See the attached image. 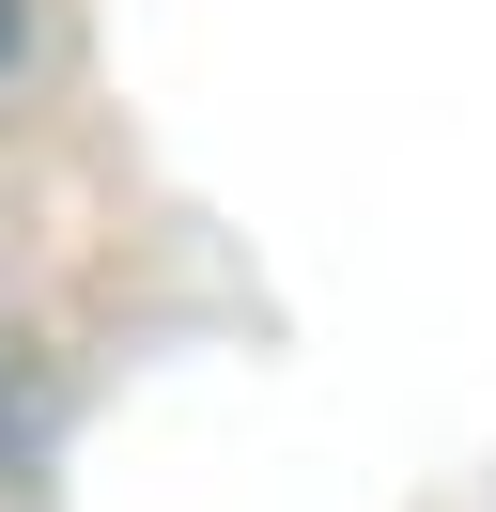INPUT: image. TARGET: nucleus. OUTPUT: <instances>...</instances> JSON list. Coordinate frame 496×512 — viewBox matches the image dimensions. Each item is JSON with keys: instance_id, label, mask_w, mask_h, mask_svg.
<instances>
[{"instance_id": "nucleus-1", "label": "nucleus", "mask_w": 496, "mask_h": 512, "mask_svg": "<svg viewBox=\"0 0 496 512\" xmlns=\"http://www.w3.org/2000/svg\"><path fill=\"white\" fill-rule=\"evenodd\" d=\"M0 63H16V0H0Z\"/></svg>"}]
</instances>
